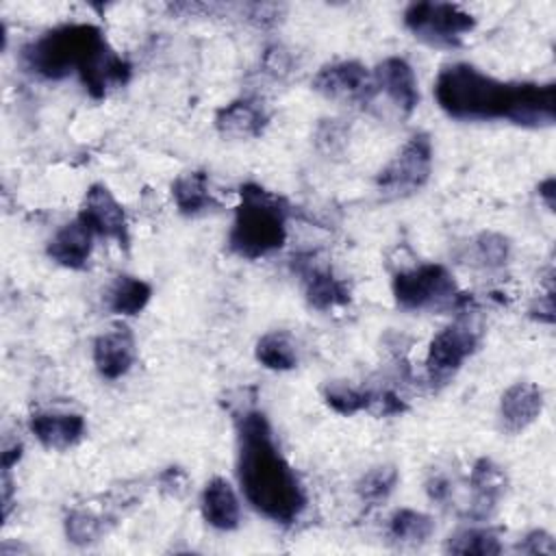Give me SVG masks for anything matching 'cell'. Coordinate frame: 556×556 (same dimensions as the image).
<instances>
[{"mask_svg":"<svg viewBox=\"0 0 556 556\" xmlns=\"http://www.w3.org/2000/svg\"><path fill=\"white\" fill-rule=\"evenodd\" d=\"M239 482L248 502L276 523H293L306 506L302 484L258 410H248L239 419Z\"/></svg>","mask_w":556,"mask_h":556,"instance_id":"obj_1","label":"cell"},{"mask_svg":"<svg viewBox=\"0 0 556 556\" xmlns=\"http://www.w3.org/2000/svg\"><path fill=\"white\" fill-rule=\"evenodd\" d=\"M439 106L460 122L510 119L517 83H502L469 63L445 65L434 83Z\"/></svg>","mask_w":556,"mask_h":556,"instance_id":"obj_2","label":"cell"},{"mask_svg":"<svg viewBox=\"0 0 556 556\" xmlns=\"http://www.w3.org/2000/svg\"><path fill=\"white\" fill-rule=\"evenodd\" d=\"M239 195L241 202L235 211L228 248L250 261L280 250L287 241V200L256 182L241 185Z\"/></svg>","mask_w":556,"mask_h":556,"instance_id":"obj_3","label":"cell"},{"mask_svg":"<svg viewBox=\"0 0 556 556\" xmlns=\"http://www.w3.org/2000/svg\"><path fill=\"white\" fill-rule=\"evenodd\" d=\"M106 39L93 24H63L22 50L24 65L50 80L65 78L70 72H80L102 48Z\"/></svg>","mask_w":556,"mask_h":556,"instance_id":"obj_4","label":"cell"},{"mask_svg":"<svg viewBox=\"0 0 556 556\" xmlns=\"http://www.w3.org/2000/svg\"><path fill=\"white\" fill-rule=\"evenodd\" d=\"M404 26L428 46L458 48L473 30L476 17L454 2H413L404 11Z\"/></svg>","mask_w":556,"mask_h":556,"instance_id":"obj_5","label":"cell"},{"mask_svg":"<svg viewBox=\"0 0 556 556\" xmlns=\"http://www.w3.org/2000/svg\"><path fill=\"white\" fill-rule=\"evenodd\" d=\"M458 295L454 276L437 263L397 271L393 278V298L404 311L456 308Z\"/></svg>","mask_w":556,"mask_h":556,"instance_id":"obj_6","label":"cell"},{"mask_svg":"<svg viewBox=\"0 0 556 556\" xmlns=\"http://www.w3.org/2000/svg\"><path fill=\"white\" fill-rule=\"evenodd\" d=\"M430 172H432V141L426 132H417L378 172L376 187L384 198H406L419 191L428 182Z\"/></svg>","mask_w":556,"mask_h":556,"instance_id":"obj_7","label":"cell"},{"mask_svg":"<svg viewBox=\"0 0 556 556\" xmlns=\"http://www.w3.org/2000/svg\"><path fill=\"white\" fill-rule=\"evenodd\" d=\"M480 341V330L471 319H456L443 330H439L428 348L426 369L430 382L445 384L460 365L476 352Z\"/></svg>","mask_w":556,"mask_h":556,"instance_id":"obj_8","label":"cell"},{"mask_svg":"<svg viewBox=\"0 0 556 556\" xmlns=\"http://www.w3.org/2000/svg\"><path fill=\"white\" fill-rule=\"evenodd\" d=\"M313 89L328 100L350 104H367L376 93L374 76L358 61H337L324 65L313 78Z\"/></svg>","mask_w":556,"mask_h":556,"instance_id":"obj_9","label":"cell"},{"mask_svg":"<svg viewBox=\"0 0 556 556\" xmlns=\"http://www.w3.org/2000/svg\"><path fill=\"white\" fill-rule=\"evenodd\" d=\"M293 269L302 278L306 302L317 311H330L350 302V289L345 280L337 278L332 267L319 263L315 254H298Z\"/></svg>","mask_w":556,"mask_h":556,"instance_id":"obj_10","label":"cell"},{"mask_svg":"<svg viewBox=\"0 0 556 556\" xmlns=\"http://www.w3.org/2000/svg\"><path fill=\"white\" fill-rule=\"evenodd\" d=\"M93 235L115 239L119 245L128 243V224L124 206L104 185H91L85 193V202L78 215Z\"/></svg>","mask_w":556,"mask_h":556,"instance_id":"obj_11","label":"cell"},{"mask_svg":"<svg viewBox=\"0 0 556 556\" xmlns=\"http://www.w3.org/2000/svg\"><path fill=\"white\" fill-rule=\"evenodd\" d=\"M374 85L395 104L402 115H410L419 104L415 72L402 56H387L380 61L374 70Z\"/></svg>","mask_w":556,"mask_h":556,"instance_id":"obj_12","label":"cell"},{"mask_svg":"<svg viewBox=\"0 0 556 556\" xmlns=\"http://www.w3.org/2000/svg\"><path fill=\"white\" fill-rule=\"evenodd\" d=\"M508 122L526 128L552 126L556 122V85L517 83L515 106Z\"/></svg>","mask_w":556,"mask_h":556,"instance_id":"obj_13","label":"cell"},{"mask_svg":"<svg viewBox=\"0 0 556 556\" xmlns=\"http://www.w3.org/2000/svg\"><path fill=\"white\" fill-rule=\"evenodd\" d=\"M543 410V391L534 382H515L500 402V419L506 432H523Z\"/></svg>","mask_w":556,"mask_h":556,"instance_id":"obj_14","label":"cell"},{"mask_svg":"<svg viewBox=\"0 0 556 556\" xmlns=\"http://www.w3.org/2000/svg\"><path fill=\"white\" fill-rule=\"evenodd\" d=\"M135 361V339L128 328L119 326L102 332L93 343V363L106 380L122 378Z\"/></svg>","mask_w":556,"mask_h":556,"instance_id":"obj_15","label":"cell"},{"mask_svg":"<svg viewBox=\"0 0 556 556\" xmlns=\"http://www.w3.org/2000/svg\"><path fill=\"white\" fill-rule=\"evenodd\" d=\"M469 484H471V504L467 508L469 519H476V521L489 519L497 508V502L506 489L504 471L491 458H480L471 469Z\"/></svg>","mask_w":556,"mask_h":556,"instance_id":"obj_16","label":"cell"},{"mask_svg":"<svg viewBox=\"0 0 556 556\" xmlns=\"http://www.w3.org/2000/svg\"><path fill=\"white\" fill-rule=\"evenodd\" d=\"M30 432L48 450H67L85 434V419L76 413H33Z\"/></svg>","mask_w":556,"mask_h":556,"instance_id":"obj_17","label":"cell"},{"mask_svg":"<svg viewBox=\"0 0 556 556\" xmlns=\"http://www.w3.org/2000/svg\"><path fill=\"white\" fill-rule=\"evenodd\" d=\"M78 74L87 93L100 100L109 93V89L122 87L128 83L130 65L119 54H115L106 43Z\"/></svg>","mask_w":556,"mask_h":556,"instance_id":"obj_18","label":"cell"},{"mask_svg":"<svg viewBox=\"0 0 556 556\" xmlns=\"http://www.w3.org/2000/svg\"><path fill=\"white\" fill-rule=\"evenodd\" d=\"M91 228L80 219L63 224L48 243V256L67 269H83L91 254Z\"/></svg>","mask_w":556,"mask_h":556,"instance_id":"obj_19","label":"cell"},{"mask_svg":"<svg viewBox=\"0 0 556 556\" xmlns=\"http://www.w3.org/2000/svg\"><path fill=\"white\" fill-rule=\"evenodd\" d=\"M267 124L265 106L254 98H239L222 106L215 115V126L224 137L250 139L258 137Z\"/></svg>","mask_w":556,"mask_h":556,"instance_id":"obj_20","label":"cell"},{"mask_svg":"<svg viewBox=\"0 0 556 556\" xmlns=\"http://www.w3.org/2000/svg\"><path fill=\"white\" fill-rule=\"evenodd\" d=\"M202 515L215 530H235L239 526V500L224 478H211L202 493Z\"/></svg>","mask_w":556,"mask_h":556,"instance_id":"obj_21","label":"cell"},{"mask_svg":"<svg viewBox=\"0 0 556 556\" xmlns=\"http://www.w3.org/2000/svg\"><path fill=\"white\" fill-rule=\"evenodd\" d=\"M172 195L182 215H198L217 206V202L208 191V180L204 172L180 174L172 182Z\"/></svg>","mask_w":556,"mask_h":556,"instance_id":"obj_22","label":"cell"},{"mask_svg":"<svg viewBox=\"0 0 556 556\" xmlns=\"http://www.w3.org/2000/svg\"><path fill=\"white\" fill-rule=\"evenodd\" d=\"M152 287L135 276H117L106 291V306L115 315H137L150 302Z\"/></svg>","mask_w":556,"mask_h":556,"instance_id":"obj_23","label":"cell"},{"mask_svg":"<svg viewBox=\"0 0 556 556\" xmlns=\"http://www.w3.org/2000/svg\"><path fill=\"white\" fill-rule=\"evenodd\" d=\"M432 532H434L432 517L413 508L395 510L387 528L389 539L400 545H421L424 541L430 539Z\"/></svg>","mask_w":556,"mask_h":556,"instance_id":"obj_24","label":"cell"},{"mask_svg":"<svg viewBox=\"0 0 556 556\" xmlns=\"http://www.w3.org/2000/svg\"><path fill=\"white\" fill-rule=\"evenodd\" d=\"M256 361L274 371H289L298 365V350L287 332H267L256 343Z\"/></svg>","mask_w":556,"mask_h":556,"instance_id":"obj_25","label":"cell"},{"mask_svg":"<svg viewBox=\"0 0 556 556\" xmlns=\"http://www.w3.org/2000/svg\"><path fill=\"white\" fill-rule=\"evenodd\" d=\"M445 552L460 556H495L502 552V545L497 532L491 528H463L447 539Z\"/></svg>","mask_w":556,"mask_h":556,"instance_id":"obj_26","label":"cell"},{"mask_svg":"<svg viewBox=\"0 0 556 556\" xmlns=\"http://www.w3.org/2000/svg\"><path fill=\"white\" fill-rule=\"evenodd\" d=\"M374 397L376 393L369 389H358L352 387L345 380H332L324 387V400L326 404L337 410L339 415H354L358 410L371 408L374 406Z\"/></svg>","mask_w":556,"mask_h":556,"instance_id":"obj_27","label":"cell"},{"mask_svg":"<svg viewBox=\"0 0 556 556\" xmlns=\"http://www.w3.org/2000/svg\"><path fill=\"white\" fill-rule=\"evenodd\" d=\"M395 482H397V469L393 465H380L363 473V478L356 482V493L363 502L376 506L391 495Z\"/></svg>","mask_w":556,"mask_h":556,"instance_id":"obj_28","label":"cell"},{"mask_svg":"<svg viewBox=\"0 0 556 556\" xmlns=\"http://www.w3.org/2000/svg\"><path fill=\"white\" fill-rule=\"evenodd\" d=\"M65 534L74 545H89L102 534V521L87 510H72L65 519Z\"/></svg>","mask_w":556,"mask_h":556,"instance_id":"obj_29","label":"cell"},{"mask_svg":"<svg viewBox=\"0 0 556 556\" xmlns=\"http://www.w3.org/2000/svg\"><path fill=\"white\" fill-rule=\"evenodd\" d=\"M508 239L497 235V232H482L478 239H476V252H478V258L486 265V267H500L506 263L508 258Z\"/></svg>","mask_w":556,"mask_h":556,"instance_id":"obj_30","label":"cell"},{"mask_svg":"<svg viewBox=\"0 0 556 556\" xmlns=\"http://www.w3.org/2000/svg\"><path fill=\"white\" fill-rule=\"evenodd\" d=\"M159 486L165 495L169 497H182L189 491V476L182 467H167L161 476H159Z\"/></svg>","mask_w":556,"mask_h":556,"instance_id":"obj_31","label":"cell"},{"mask_svg":"<svg viewBox=\"0 0 556 556\" xmlns=\"http://www.w3.org/2000/svg\"><path fill=\"white\" fill-rule=\"evenodd\" d=\"M291 65H293V59L289 54V50H285L282 46H271L265 50V56H263V70L276 78H282L285 74L291 72Z\"/></svg>","mask_w":556,"mask_h":556,"instance_id":"obj_32","label":"cell"},{"mask_svg":"<svg viewBox=\"0 0 556 556\" xmlns=\"http://www.w3.org/2000/svg\"><path fill=\"white\" fill-rule=\"evenodd\" d=\"M517 549L523 554H547V556L556 554L554 539L545 530H532L530 534H526L523 541L517 545Z\"/></svg>","mask_w":556,"mask_h":556,"instance_id":"obj_33","label":"cell"},{"mask_svg":"<svg viewBox=\"0 0 556 556\" xmlns=\"http://www.w3.org/2000/svg\"><path fill=\"white\" fill-rule=\"evenodd\" d=\"M374 404L378 406L380 415H400L406 410V404L393 391H382L374 397Z\"/></svg>","mask_w":556,"mask_h":556,"instance_id":"obj_34","label":"cell"},{"mask_svg":"<svg viewBox=\"0 0 556 556\" xmlns=\"http://www.w3.org/2000/svg\"><path fill=\"white\" fill-rule=\"evenodd\" d=\"M530 313L539 321H547V324L554 321V295H552V289L545 295H539V300L534 302Z\"/></svg>","mask_w":556,"mask_h":556,"instance_id":"obj_35","label":"cell"},{"mask_svg":"<svg viewBox=\"0 0 556 556\" xmlns=\"http://www.w3.org/2000/svg\"><path fill=\"white\" fill-rule=\"evenodd\" d=\"M426 491H428L430 500L443 502V500H447V495H450V482H447L445 476L434 473V476L426 482Z\"/></svg>","mask_w":556,"mask_h":556,"instance_id":"obj_36","label":"cell"},{"mask_svg":"<svg viewBox=\"0 0 556 556\" xmlns=\"http://www.w3.org/2000/svg\"><path fill=\"white\" fill-rule=\"evenodd\" d=\"M556 189V180L549 176V178H545L541 185H539V198H543V202H545V206L552 211L554 208V191Z\"/></svg>","mask_w":556,"mask_h":556,"instance_id":"obj_37","label":"cell"},{"mask_svg":"<svg viewBox=\"0 0 556 556\" xmlns=\"http://www.w3.org/2000/svg\"><path fill=\"white\" fill-rule=\"evenodd\" d=\"M22 456V443H13L2 452V471H11V467L20 460Z\"/></svg>","mask_w":556,"mask_h":556,"instance_id":"obj_38","label":"cell"}]
</instances>
